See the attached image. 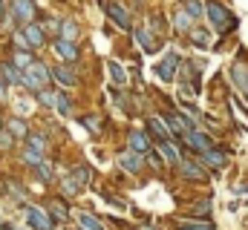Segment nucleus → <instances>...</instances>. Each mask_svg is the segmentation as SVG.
Masks as SVG:
<instances>
[{
	"label": "nucleus",
	"instance_id": "f257e3e1",
	"mask_svg": "<svg viewBox=\"0 0 248 230\" xmlns=\"http://www.w3.org/2000/svg\"><path fill=\"white\" fill-rule=\"evenodd\" d=\"M205 12H208V17H211V23L219 29V32H228V29H234L237 26V17L219 3V0H208L205 3Z\"/></svg>",
	"mask_w": 248,
	"mask_h": 230
},
{
	"label": "nucleus",
	"instance_id": "f03ea898",
	"mask_svg": "<svg viewBox=\"0 0 248 230\" xmlns=\"http://www.w3.org/2000/svg\"><path fill=\"white\" fill-rule=\"evenodd\" d=\"M176 66H179V55H176V52H170L165 60H159V66H156V78H159V81H165V84H170V81H173V75H176Z\"/></svg>",
	"mask_w": 248,
	"mask_h": 230
},
{
	"label": "nucleus",
	"instance_id": "7ed1b4c3",
	"mask_svg": "<svg viewBox=\"0 0 248 230\" xmlns=\"http://www.w3.org/2000/svg\"><path fill=\"white\" fill-rule=\"evenodd\" d=\"M26 222L32 230H52V219L49 213H44L41 207H26Z\"/></svg>",
	"mask_w": 248,
	"mask_h": 230
},
{
	"label": "nucleus",
	"instance_id": "20e7f679",
	"mask_svg": "<svg viewBox=\"0 0 248 230\" xmlns=\"http://www.w3.org/2000/svg\"><path fill=\"white\" fill-rule=\"evenodd\" d=\"M23 38H26L29 49H41V46L46 43V35H44V29H41L38 23H26V26H23Z\"/></svg>",
	"mask_w": 248,
	"mask_h": 230
},
{
	"label": "nucleus",
	"instance_id": "39448f33",
	"mask_svg": "<svg viewBox=\"0 0 248 230\" xmlns=\"http://www.w3.org/2000/svg\"><path fill=\"white\" fill-rule=\"evenodd\" d=\"M12 12H15V17L20 20V23H32V17H35V3L32 0H12Z\"/></svg>",
	"mask_w": 248,
	"mask_h": 230
},
{
	"label": "nucleus",
	"instance_id": "423d86ee",
	"mask_svg": "<svg viewBox=\"0 0 248 230\" xmlns=\"http://www.w3.org/2000/svg\"><path fill=\"white\" fill-rule=\"evenodd\" d=\"M231 78L237 81V86L243 89V95L248 98V66H246V52L240 55V60L231 66Z\"/></svg>",
	"mask_w": 248,
	"mask_h": 230
},
{
	"label": "nucleus",
	"instance_id": "0eeeda50",
	"mask_svg": "<svg viewBox=\"0 0 248 230\" xmlns=\"http://www.w3.org/2000/svg\"><path fill=\"white\" fill-rule=\"evenodd\" d=\"M187 147L196 153H205V150H211V135L202 129H187Z\"/></svg>",
	"mask_w": 248,
	"mask_h": 230
},
{
	"label": "nucleus",
	"instance_id": "6e6552de",
	"mask_svg": "<svg viewBox=\"0 0 248 230\" xmlns=\"http://www.w3.org/2000/svg\"><path fill=\"white\" fill-rule=\"evenodd\" d=\"M20 69L12 63V60H3L0 63V84H6V86H12V84H20Z\"/></svg>",
	"mask_w": 248,
	"mask_h": 230
},
{
	"label": "nucleus",
	"instance_id": "1a4fd4ad",
	"mask_svg": "<svg viewBox=\"0 0 248 230\" xmlns=\"http://www.w3.org/2000/svg\"><path fill=\"white\" fill-rule=\"evenodd\" d=\"M104 12L116 20V26H119V29H130V14L124 12L119 3H107V0H104Z\"/></svg>",
	"mask_w": 248,
	"mask_h": 230
},
{
	"label": "nucleus",
	"instance_id": "9d476101",
	"mask_svg": "<svg viewBox=\"0 0 248 230\" xmlns=\"http://www.w3.org/2000/svg\"><path fill=\"white\" fill-rule=\"evenodd\" d=\"M119 161H122V167L127 172H141L144 170V156H141V153H133V150H130V153H124Z\"/></svg>",
	"mask_w": 248,
	"mask_h": 230
},
{
	"label": "nucleus",
	"instance_id": "9b49d317",
	"mask_svg": "<svg viewBox=\"0 0 248 230\" xmlns=\"http://www.w3.org/2000/svg\"><path fill=\"white\" fill-rule=\"evenodd\" d=\"M225 161H228V156L222 153V150H205L202 153V164H208V167H214V170H222L225 167Z\"/></svg>",
	"mask_w": 248,
	"mask_h": 230
},
{
	"label": "nucleus",
	"instance_id": "f8f14e48",
	"mask_svg": "<svg viewBox=\"0 0 248 230\" xmlns=\"http://www.w3.org/2000/svg\"><path fill=\"white\" fill-rule=\"evenodd\" d=\"M147 127H150V132H153L159 141H176V138L170 135L168 124H165V118H150V121H147Z\"/></svg>",
	"mask_w": 248,
	"mask_h": 230
},
{
	"label": "nucleus",
	"instance_id": "ddd939ff",
	"mask_svg": "<svg viewBox=\"0 0 248 230\" xmlns=\"http://www.w3.org/2000/svg\"><path fill=\"white\" fill-rule=\"evenodd\" d=\"M55 52H58L63 60H78V46H75V41L58 38V41H55Z\"/></svg>",
	"mask_w": 248,
	"mask_h": 230
},
{
	"label": "nucleus",
	"instance_id": "4468645a",
	"mask_svg": "<svg viewBox=\"0 0 248 230\" xmlns=\"http://www.w3.org/2000/svg\"><path fill=\"white\" fill-rule=\"evenodd\" d=\"M52 78H55L58 84H63V86H75V84H78V75H75L69 66H55V69H52Z\"/></svg>",
	"mask_w": 248,
	"mask_h": 230
},
{
	"label": "nucleus",
	"instance_id": "2eb2a0df",
	"mask_svg": "<svg viewBox=\"0 0 248 230\" xmlns=\"http://www.w3.org/2000/svg\"><path fill=\"white\" fill-rule=\"evenodd\" d=\"M159 156H162L168 164H179V161H182V156L176 153L173 141H159Z\"/></svg>",
	"mask_w": 248,
	"mask_h": 230
},
{
	"label": "nucleus",
	"instance_id": "dca6fc26",
	"mask_svg": "<svg viewBox=\"0 0 248 230\" xmlns=\"http://www.w3.org/2000/svg\"><path fill=\"white\" fill-rule=\"evenodd\" d=\"M179 170H182V175H187V178L205 181V170H202V167H196V161H187V158H182V161H179Z\"/></svg>",
	"mask_w": 248,
	"mask_h": 230
},
{
	"label": "nucleus",
	"instance_id": "f3484780",
	"mask_svg": "<svg viewBox=\"0 0 248 230\" xmlns=\"http://www.w3.org/2000/svg\"><path fill=\"white\" fill-rule=\"evenodd\" d=\"M6 127H9V135H12V138H26V135H29V127H26L23 118H9Z\"/></svg>",
	"mask_w": 248,
	"mask_h": 230
},
{
	"label": "nucleus",
	"instance_id": "a211bd4d",
	"mask_svg": "<svg viewBox=\"0 0 248 230\" xmlns=\"http://www.w3.org/2000/svg\"><path fill=\"white\" fill-rule=\"evenodd\" d=\"M147 147H150V144H147V135L139 132V129H133V132H130V150H133V153H147Z\"/></svg>",
	"mask_w": 248,
	"mask_h": 230
},
{
	"label": "nucleus",
	"instance_id": "6ab92c4d",
	"mask_svg": "<svg viewBox=\"0 0 248 230\" xmlns=\"http://www.w3.org/2000/svg\"><path fill=\"white\" fill-rule=\"evenodd\" d=\"M165 124H168L173 132H187V129H193L185 118H179V115H165Z\"/></svg>",
	"mask_w": 248,
	"mask_h": 230
},
{
	"label": "nucleus",
	"instance_id": "aec40b11",
	"mask_svg": "<svg viewBox=\"0 0 248 230\" xmlns=\"http://www.w3.org/2000/svg\"><path fill=\"white\" fill-rule=\"evenodd\" d=\"M190 41L196 49H205L211 43V35H208V29H190Z\"/></svg>",
	"mask_w": 248,
	"mask_h": 230
},
{
	"label": "nucleus",
	"instance_id": "412c9836",
	"mask_svg": "<svg viewBox=\"0 0 248 230\" xmlns=\"http://www.w3.org/2000/svg\"><path fill=\"white\" fill-rule=\"evenodd\" d=\"M78 222H81V230H104L101 219H95L93 213H81V216H78Z\"/></svg>",
	"mask_w": 248,
	"mask_h": 230
},
{
	"label": "nucleus",
	"instance_id": "4be33fe9",
	"mask_svg": "<svg viewBox=\"0 0 248 230\" xmlns=\"http://www.w3.org/2000/svg\"><path fill=\"white\" fill-rule=\"evenodd\" d=\"M190 20H193V17L187 14L185 9H179V12L173 14V26H176L179 32H190Z\"/></svg>",
	"mask_w": 248,
	"mask_h": 230
},
{
	"label": "nucleus",
	"instance_id": "5701e85b",
	"mask_svg": "<svg viewBox=\"0 0 248 230\" xmlns=\"http://www.w3.org/2000/svg\"><path fill=\"white\" fill-rule=\"evenodd\" d=\"M136 41L141 43V49H144V52H156V41H153L144 29H139V32H136Z\"/></svg>",
	"mask_w": 248,
	"mask_h": 230
},
{
	"label": "nucleus",
	"instance_id": "b1692460",
	"mask_svg": "<svg viewBox=\"0 0 248 230\" xmlns=\"http://www.w3.org/2000/svg\"><path fill=\"white\" fill-rule=\"evenodd\" d=\"M179 225L187 230H217L211 222H199V219H179Z\"/></svg>",
	"mask_w": 248,
	"mask_h": 230
},
{
	"label": "nucleus",
	"instance_id": "393cba45",
	"mask_svg": "<svg viewBox=\"0 0 248 230\" xmlns=\"http://www.w3.org/2000/svg\"><path fill=\"white\" fill-rule=\"evenodd\" d=\"M61 38L63 41H75V38H78V26H75L72 20H63L61 23Z\"/></svg>",
	"mask_w": 248,
	"mask_h": 230
},
{
	"label": "nucleus",
	"instance_id": "a878e982",
	"mask_svg": "<svg viewBox=\"0 0 248 230\" xmlns=\"http://www.w3.org/2000/svg\"><path fill=\"white\" fill-rule=\"evenodd\" d=\"M23 161H26L29 167H38V164L44 161V156H41L38 150H32V147H29V150H23Z\"/></svg>",
	"mask_w": 248,
	"mask_h": 230
},
{
	"label": "nucleus",
	"instance_id": "bb28decb",
	"mask_svg": "<svg viewBox=\"0 0 248 230\" xmlns=\"http://www.w3.org/2000/svg\"><path fill=\"white\" fill-rule=\"evenodd\" d=\"M107 66H110V78H113V81H116V84L122 86L124 81H127V75H124V69H122V66H119V63H113V60H110Z\"/></svg>",
	"mask_w": 248,
	"mask_h": 230
},
{
	"label": "nucleus",
	"instance_id": "cd10ccee",
	"mask_svg": "<svg viewBox=\"0 0 248 230\" xmlns=\"http://www.w3.org/2000/svg\"><path fill=\"white\" fill-rule=\"evenodd\" d=\"M12 63H15L17 69H20V66L26 69V66L32 63V55H29V52H23V49H17V52H15V58H12Z\"/></svg>",
	"mask_w": 248,
	"mask_h": 230
},
{
	"label": "nucleus",
	"instance_id": "c85d7f7f",
	"mask_svg": "<svg viewBox=\"0 0 248 230\" xmlns=\"http://www.w3.org/2000/svg\"><path fill=\"white\" fill-rule=\"evenodd\" d=\"M26 138H29V147H32V150H38V153L46 150V138H44V135H32V132H29Z\"/></svg>",
	"mask_w": 248,
	"mask_h": 230
},
{
	"label": "nucleus",
	"instance_id": "c756f323",
	"mask_svg": "<svg viewBox=\"0 0 248 230\" xmlns=\"http://www.w3.org/2000/svg\"><path fill=\"white\" fill-rule=\"evenodd\" d=\"M185 12L190 14V17H199L205 9H202V3H199V0H185Z\"/></svg>",
	"mask_w": 248,
	"mask_h": 230
},
{
	"label": "nucleus",
	"instance_id": "7c9ffc66",
	"mask_svg": "<svg viewBox=\"0 0 248 230\" xmlns=\"http://www.w3.org/2000/svg\"><path fill=\"white\" fill-rule=\"evenodd\" d=\"M55 107H58V113L61 115H69V110H72V104H69V98H66V95H55Z\"/></svg>",
	"mask_w": 248,
	"mask_h": 230
},
{
	"label": "nucleus",
	"instance_id": "2f4dec72",
	"mask_svg": "<svg viewBox=\"0 0 248 230\" xmlns=\"http://www.w3.org/2000/svg\"><path fill=\"white\" fill-rule=\"evenodd\" d=\"M49 219H66V210H63L61 201H52L49 204Z\"/></svg>",
	"mask_w": 248,
	"mask_h": 230
},
{
	"label": "nucleus",
	"instance_id": "473e14b6",
	"mask_svg": "<svg viewBox=\"0 0 248 230\" xmlns=\"http://www.w3.org/2000/svg\"><path fill=\"white\" fill-rule=\"evenodd\" d=\"M38 95V101L44 104V107H55V95L49 92V89H41V92H35Z\"/></svg>",
	"mask_w": 248,
	"mask_h": 230
},
{
	"label": "nucleus",
	"instance_id": "72a5a7b5",
	"mask_svg": "<svg viewBox=\"0 0 248 230\" xmlns=\"http://www.w3.org/2000/svg\"><path fill=\"white\" fill-rule=\"evenodd\" d=\"M72 175H75V181H78V184H87L93 172H90V167H75V170H72Z\"/></svg>",
	"mask_w": 248,
	"mask_h": 230
},
{
	"label": "nucleus",
	"instance_id": "f704fd0d",
	"mask_svg": "<svg viewBox=\"0 0 248 230\" xmlns=\"http://www.w3.org/2000/svg\"><path fill=\"white\" fill-rule=\"evenodd\" d=\"M35 170H38V175H41L44 181H49V178H52V167H49V161H41Z\"/></svg>",
	"mask_w": 248,
	"mask_h": 230
},
{
	"label": "nucleus",
	"instance_id": "c9c22d12",
	"mask_svg": "<svg viewBox=\"0 0 248 230\" xmlns=\"http://www.w3.org/2000/svg\"><path fill=\"white\" fill-rule=\"evenodd\" d=\"M81 121H84V127H87V129H93V132H98V129H101V127H98V118H95V115H84Z\"/></svg>",
	"mask_w": 248,
	"mask_h": 230
},
{
	"label": "nucleus",
	"instance_id": "e433bc0d",
	"mask_svg": "<svg viewBox=\"0 0 248 230\" xmlns=\"http://www.w3.org/2000/svg\"><path fill=\"white\" fill-rule=\"evenodd\" d=\"M15 49H23V52H29V43H26L23 32H15Z\"/></svg>",
	"mask_w": 248,
	"mask_h": 230
},
{
	"label": "nucleus",
	"instance_id": "4c0bfd02",
	"mask_svg": "<svg viewBox=\"0 0 248 230\" xmlns=\"http://www.w3.org/2000/svg\"><path fill=\"white\" fill-rule=\"evenodd\" d=\"M147 161H150V167H159V170H162V161H165V158H162V156H159V150H156V153H150V156H147Z\"/></svg>",
	"mask_w": 248,
	"mask_h": 230
},
{
	"label": "nucleus",
	"instance_id": "58836bf2",
	"mask_svg": "<svg viewBox=\"0 0 248 230\" xmlns=\"http://www.w3.org/2000/svg\"><path fill=\"white\" fill-rule=\"evenodd\" d=\"M193 213H196V216H208V213H211V201H205V204H196V207H193Z\"/></svg>",
	"mask_w": 248,
	"mask_h": 230
},
{
	"label": "nucleus",
	"instance_id": "ea45409f",
	"mask_svg": "<svg viewBox=\"0 0 248 230\" xmlns=\"http://www.w3.org/2000/svg\"><path fill=\"white\" fill-rule=\"evenodd\" d=\"M12 141H15V138H12L9 132H0V147H12Z\"/></svg>",
	"mask_w": 248,
	"mask_h": 230
},
{
	"label": "nucleus",
	"instance_id": "a19ab883",
	"mask_svg": "<svg viewBox=\"0 0 248 230\" xmlns=\"http://www.w3.org/2000/svg\"><path fill=\"white\" fill-rule=\"evenodd\" d=\"M6 98V84H0V101Z\"/></svg>",
	"mask_w": 248,
	"mask_h": 230
},
{
	"label": "nucleus",
	"instance_id": "79ce46f5",
	"mask_svg": "<svg viewBox=\"0 0 248 230\" xmlns=\"http://www.w3.org/2000/svg\"><path fill=\"white\" fill-rule=\"evenodd\" d=\"M0 14H3V0H0Z\"/></svg>",
	"mask_w": 248,
	"mask_h": 230
}]
</instances>
